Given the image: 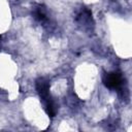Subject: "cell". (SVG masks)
<instances>
[{
    "mask_svg": "<svg viewBox=\"0 0 132 132\" xmlns=\"http://www.w3.org/2000/svg\"><path fill=\"white\" fill-rule=\"evenodd\" d=\"M120 76L116 73H110V74H107L106 77H105V84L107 87L109 88H116L120 85Z\"/></svg>",
    "mask_w": 132,
    "mask_h": 132,
    "instance_id": "obj_1",
    "label": "cell"
}]
</instances>
